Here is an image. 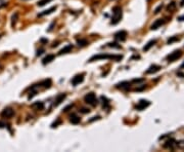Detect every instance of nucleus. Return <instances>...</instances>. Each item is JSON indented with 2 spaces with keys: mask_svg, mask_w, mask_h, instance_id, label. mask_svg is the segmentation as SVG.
<instances>
[{
  "mask_svg": "<svg viewBox=\"0 0 184 152\" xmlns=\"http://www.w3.org/2000/svg\"><path fill=\"white\" fill-rule=\"evenodd\" d=\"M50 1H52V0H39V2L37 3V4H38V6H43V5H45L46 3H49Z\"/></svg>",
  "mask_w": 184,
  "mask_h": 152,
  "instance_id": "a878e982",
  "label": "nucleus"
},
{
  "mask_svg": "<svg viewBox=\"0 0 184 152\" xmlns=\"http://www.w3.org/2000/svg\"><path fill=\"white\" fill-rule=\"evenodd\" d=\"M31 107L32 108H35V109H37V110H43L44 109V104H43V102H35V103H33V104L31 105Z\"/></svg>",
  "mask_w": 184,
  "mask_h": 152,
  "instance_id": "f3484780",
  "label": "nucleus"
},
{
  "mask_svg": "<svg viewBox=\"0 0 184 152\" xmlns=\"http://www.w3.org/2000/svg\"><path fill=\"white\" fill-rule=\"evenodd\" d=\"M177 146L179 148H184V141H181L179 143H177Z\"/></svg>",
  "mask_w": 184,
  "mask_h": 152,
  "instance_id": "72a5a7b5",
  "label": "nucleus"
},
{
  "mask_svg": "<svg viewBox=\"0 0 184 152\" xmlns=\"http://www.w3.org/2000/svg\"><path fill=\"white\" fill-rule=\"evenodd\" d=\"M54 58H55V56L54 55H47L46 57L44 58V59L42 60V64L43 65H46V64L50 63L51 61H53Z\"/></svg>",
  "mask_w": 184,
  "mask_h": 152,
  "instance_id": "a211bd4d",
  "label": "nucleus"
},
{
  "mask_svg": "<svg viewBox=\"0 0 184 152\" xmlns=\"http://www.w3.org/2000/svg\"><path fill=\"white\" fill-rule=\"evenodd\" d=\"M151 105V102L146 100H140L138 102V104L135 106V109L138 110V111H141V110H144L145 108H147L148 106Z\"/></svg>",
  "mask_w": 184,
  "mask_h": 152,
  "instance_id": "423d86ee",
  "label": "nucleus"
},
{
  "mask_svg": "<svg viewBox=\"0 0 184 152\" xmlns=\"http://www.w3.org/2000/svg\"><path fill=\"white\" fill-rule=\"evenodd\" d=\"M122 17H123L122 7L114 6V8H112V21H110V24H112V25H117L118 23L121 22Z\"/></svg>",
  "mask_w": 184,
  "mask_h": 152,
  "instance_id": "f03ea898",
  "label": "nucleus"
},
{
  "mask_svg": "<svg viewBox=\"0 0 184 152\" xmlns=\"http://www.w3.org/2000/svg\"><path fill=\"white\" fill-rule=\"evenodd\" d=\"M127 36H128L127 32L124 31V30H122V31L117 32V33L114 34V39H116V40H118V41H121V42H123V41H125L126 39H127Z\"/></svg>",
  "mask_w": 184,
  "mask_h": 152,
  "instance_id": "6e6552de",
  "label": "nucleus"
},
{
  "mask_svg": "<svg viewBox=\"0 0 184 152\" xmlns=\"http://www.w3.org/2000/svg\"><path fill=\"white\" fill-rule=\"evenodd\" d=\"M163 7H164V5H163V3H162V4H159V6H157V8L155 9V14H159V12H161V10H162V9H163Z\"/></svg>",
  "mask_w": 184,
  "mask_h": 152,
  "instance_id": "c85d7f7f",
  "label": "nucleus"
},
{
  "mask_svg": "<svg viewBox=\"0 0 184 152\" xmlns=\"http://www.w3.org/2000/svg\"><path fill=\"white\" fill-rule=\"evenodd\" d=\"M178 20H179V21H184V16L183 17H180V18H178Z\"/></svg>",
  "mask_w": 184,
  "mask_h": 152,
  "instance_id": "4c0bfd02",
  "label": "nucleus"
},
{
  "mask_svg": "<svg viewBox=\"0 0 184 152\" xmlns=\"http://www.w3.org/2000/svg\"><path fill=\"white\" fill-rule=\"evenodd\" d=\"M77 44H78V46H80V47H84V46H86L88 44V41L86 40V39H78V40H77Z\"/></svg>",
  "mask_w": 184,
  "mask_h": 152,
  "instance_id": "4be33fe9",
  "label": "nucleus"
},
{
  "mask_svg": "<svg viewBox=\"0 0 184 152\" xmlns=\"http://www.w3.org/2000/svg\"><path fill=\"white\" fill-rule=\"evenodd\" d=\"M101 101H102V107H103V109H108L110 108V101L106 99V97H101L100 98Z\"/></svg>",
  "mask_w": 184,
  "mask_h": 152,
  "instance_id": "aec40b11",
  "label": "nucleus"
},
{
  "mask_svg": "<svg viewBox=\"0 0 184 152\" xmlns=\"http://www.w3.org/2000/svg\"><path fill=\"white\" fill-rule=\"evenodd\" d=\"M73 50V45L72 44H67V45H65L63 48H61V50H59V55H65V54H69V52H71Z\"/></svg>",
  "mask_w": 184,
  "mask_h": 152,
  "instance_id": "f8f14e48",
  "label": "nucleus"
},
{
  "mask_svg": "<svg viewBox=\"0 0 184 152\" xmlns=\"http://www.w3.org/2000/svg\"><path fill=\"white\" fill-rule=\"evenodd\" d=\"M18 14L16 12V14L12 16V18H11V26H12V27H14V25H16V21H18Z\"/></svg>",
  "mask_w": 184,
  "mask_h": 152,
  "instance_id": "b1692460",
  "label": "nucleus"
},
{
  "mask_svg": "<svg viewBox=\"0 0 184 152\" xmlns=\"http://www.w3.org/2000/svg\"><path fill=\"white\" fill-rule=\"evenodd\" d=\"M181 56H182L181 50H175V52H171L170 55L167 57V60H168V62H174V61H176V60L179 59Z\"/></svg>",
  "mask_w": 184,
  "mask_h": 152,
  "instance_id": "39448f33",
  "label": "nucleus"
},
{
  "mask_svg": "<svg viewBox=\"0 0 184 152\" xmlns=\"http://www.w3.org/2000/svg\"><path fill=\"white\" fill-rule=\"evenodd\" d=\"M14 115V110L11 107H6L3 109V111L1 112V116L4 118H10Z\"/></svg>",
  "mask_w": 184,
  "mask_h": 152,
  "instance_id": "0eeeda50",
  "label": "nucleus"
},
{
  "mask_svg": "<svg viewBox=\"0 0 184 152\" xmlns=\"http://www.w3.org/2000/svg\"><path fill=\"white\" fill-rule=\"evenodd\" d=\"M8 127V124H6L5 122H0V127Z\"/></svg>",
  "mask_w": 184,
  "mask_h": 152,
  "instance_id": "c9c22d12",
  "label": "nucleus"
},
{
  "mask_svg": "<svg viewBox=\"0 0 184 152\" xmlns=\"http://www.w3.org/2000/svg\"><path fill=\"white\" fill-rule=\"evenodd\" d=\"M176 146H177V143H176V141L174 140V139H169L166 143L164 144L165 148H168V149H171V150L175 149Z\"/></svg>",
  "mask_w": 184,
  "mask_h": 152,
  "instance_id": "1a4fd4ad",
  "label": "nucleus"
},
{
  "mask_svg": "<svg viewBox=\"0 0 184 152\" xmlns=\"http://www.w3.org/2000/svg\"><path fill=\"white\" fill-rule=\"evenodd\" d=\"M155 43H157V40H155H155H151V41H149V42H148L147 44H146V45L143 47V50H144V52H147V50H149L151 47H153V45H155Z\"/></svg>",
  "mask_w": 184,
  "mask_h": 152,
  "instance_id": "412c9836",
  "label": "nucleus"
},
{
  "mask_svg": "<svg viewBox=\"0 0 184 152\" xmlns=\"http://www.w3.org/2000/svg\"><path fill=\"white\" fill-rule=\"evenodd\" d=\"M80 112H82V113H89L90 110L89 109H86V108H82V109L80 110Z\"/></svg>",
  "mask_w": 184,
  "mask_h": 152,
  "instance_id": "473e14b6",
  "label": "nucleus"
},
{
  "mask_svg": "<svg viewBox=\"0 0 184 152\" xmlns=\"http://www.w3.org/2000/svg\"><path fill=\"white\" fill-rule=\"evenodd\" d=\"M165 23H166V20H165V19H159V20H157L155 23L151 26V30H157V28H159L161 26L164 25Z\"/></svg>",
  "mask_w": 184,
  "mask_h": 152,
  "instance_id": "9b49d317",
  "label": "nucleus"
},
{
  "mask_svg": "<svg viewBox=\"0 0 184 152\" xmlns=\"http://www.w3.org/2000/svg\"><path fill=\"white\" fill-rule=\"evenodd\" d=\"M180 5H181V6H183V5H184V0H182L181 3H180Z\"/></svg>",
  "mask_w": 184,
  "mask_h": 152,
  "instance_id": "58836bf2",
  "label": "nucleus"
},
{
  "mask_svg": "<svg viewBox=\"0 0 184 152\" xmlns=\"http://www.w3.org/2000/svg\"><path fill=\"white\" fill-rule=\"evenodd\" d=\"M40 86H42V87H44V89H49L50 86L52 85V81L50 78H48V79H44L42 80V81L40 82Z\"/></svg>",
  "mask_w": 184,
  "mask_h": 152,
  "instance_id": "4468645a",
  "label": "nucleus"
},
{
  "mask_svg": "<svg viewBox=\"0 0 184 152\" xmlns=\"http://www.w3.org/2000/svg\"><path fill=\"white\" fill-rule=\"evenodd\" d=\"M84 76H85V74L84 73H81V74H77L75 75L74 77L72 78V80H71V82H72V84L74 86L78 85V84L82 83V82L84 81Z\"/></svg>",
  "mask_w": 184,
  "mask_h": 152,
  "instance_id": "20e7f679",
  "label": "nucleus"
},
{
  "mask_svg": "<svg viewBox=\"0 0 184 152\" xmlns=\"http://www.w3.org/2000/svg\"><path fill=\"white\" fill-rule=\"evenodd\" d=\"M178 40H179L178 36H172L171 38L168 39V43H169V44H171V43H173V42H175V41H178Z\"/></svg>",
  "mask_w": 184,
  "mask_h": 152,
  "instance_id": "bb28decb",
  "label": "nucleus"
},
{
  "mask_svg": "<svg viewBox=\"0 0 184 152\" xmlns=\"http://www.w3.org/2000/svg\"><path fill=\"white\" fill-rule=\"evenodd\" d=\"M43 52H44V50H43V48H42V50H37V54H36V55H37V56H41V55L43 54Z\"/></svg>",
  "mask_w": 184,
  "mask_h": 152,
  "instance_id": "f704fd0d",
  "label": "nucleus"
},
{
  "mask_svg": "<svg viewBox=\"0 0 184 152\" xmlns=\"http://www.w3.org/2000/svg\"><path fill=\"white\" fill-rule=\"evenodd\" d=\"M84 101H85L86 104L90 105L92 107H95L97 104H98V100H97L96 96H95L94 93H89L84 97Z\"/></svg>",
  "mask_w": 184,
  "mask_h": 152,
  "instance_id": "7ed1b4c3",
  "label": "nucleus"
},
{
  "mask_svg": "<svg viewBox=\"0 0 184 152\" xmlns=\"http://www.w3.org/2000/svg\"><path fill=\"white\" fill-rule=\"evenodd\" d=\"M65 97H67V95L65 94H59V95L56 96L55 100H54V103H53V106H59V104H61V103L63 102V100L65 99Z\"/></svg>",
  "mask_w": 184,
  "mask_h": 152,
  "instance_id": "9d476101",
  "label": "nucleus"
},
{
  "mask_svg": "<svg viewBox=\"0 0 184 152\" xmlns=\"http://www.w3.org/2000/svg\"><path fill=\"white\" fill-rule=\"evenodd\" d=\"M159 69H161L159 66H157V65H153V66H151L147 70H146V74H153V73L157 72Z\"/></svg>",
  "mask_w": 184,
  "mask_h": 152,
  "instance_id": "dca6fc26",
  "label": "nucleus"
},
{
  "mask_svg": "<svg viewBox=\"0 0 184 152\" xmlns=\"http://www.w3.org/2000/svg\"><path fill=\"white\" fill-rule=\"evenodd\" d=\"M147 1H151V0H147Z\"/></svg>",
  "mask_w": 184,
  "mask_h": 152,
  "instance_id": "a19ab883",
  "label": "nucleus"
},
{
  "mask_svg": "<svg viewBox=\"0 0 184 152\" xmlns=\"http://www.w3.org/2000/svg\"><path fill=\"white\" fill-rule=\"evenodd\" d=\"M175 8H176V3L174 2V1L173 2H171L170 4L167 6V10H168V12H173Z\"/></svg>",
  "mask_w": 184,
  "mask_h": 152,
  "instance_id": "5701e85b",
  "label": "nucleus"
},
{
  "mask_svg": "<svg viewBox=\"0 0 184 152\" xmlns=\"http://www.w3.org/2000/svg\"><path fill=\"white\" fill-rule=\"evenodd\" d=\"M55 9H56V6H52V7H50L49 9H46V10H44V12H40L38 16L39 17H43V16H46V14H52V12H53Z\"/></svg>",
  "mask_w": 184,
  "mask_h": 152,
  "instance_id": "6ab92c4d",
  "label": "nucleus"
},
{
  "mask_svg": "<svg viewBox=\"0 0 184 152\" xmlns=\"http://www.w3.org/2000/svg\"><path fill=\"white\" fill-rule=\"evenodd\" d=\"M117 89H128L130 87V82L129 81H122L120 83H118L116 85Z\"/></svg>",
  "mask_w": 184,
  "mask_h": 152,
  "instance_id": "ddd939ff",
  "label": "nucleus"
},
{
  "mask_svg": "<svg viewBox=\"0 0 184 152\" xmlns=\"http://www.w3.org/2000/svg\"><path fill=\"white\" fill-rule=\"evenodd\" d=\"M61 118H57V119H56V121H54V122L51 124V127H56L59 124H61Z\"/></svg>",
  "mask_w": 184,
  "mask_h": 152,
  "instance_id": "cd10ccee",
  "label": "nucleus"
},
{
  "mask_svg": "<svg viewBox=\"0 0 184 152\" xmlns=\"http://www.w3.org/2000/svg\"><path fill=\"white\" fill-rule=\"evenodd\" d=\"M6 4H7L6 1H4V0H0V8H2V7H4Z\"/></svg>",
  "mask_w": 184,
  "mask_h": 152,
  "instance_id": "7c9ffc66",
  "label": "nucleus"
},
{
  "mask_svg": "<svg viewBox=\"0 0 184 152\" xmlns=\"http://www.w3.org/2000/svg\"><path fill=\"white\" fill-rule=\"evenodd\" d=\"M95 119H100V117H99V116H96V117H92V119H90L89 122H91V121L95 120Z\"/></svg>",
  "mask_w": 184,
  "mask_h": 152,
  "instance_id": "e433bc0d",
  "label": "nucleus"
},
{
  "mask_svg": "<svg viewBox=\"0 0 184 152\" xmlns=\"http://www.w3.org/2000/svg\"><path fill=\"white\" fill-rule=\"evenodd\" d=\"M145 87H146L145 85H142V86H140V87H136V89H135V91H143V89H145Z\"/></svg>",
  "mask_w": 184,
  "mask_h": 152,
  "instance_id": "2f4dec72",
  "label": "nucleus"
},
{
  "mask_svg": "<svg viewBox=\"0 0 184 152\" xmlns=\"http://www.w3.org/2000/svg\"><path fill=\"white\" fill-rule=\"evenodd\" d=\"M121 55H106V54H99V55H95L91 57L88 62L98 61V60H114V61H120L122 59Z\"/></svg>",
  "mask_w": 184,
  "mask_h": 152,
  "instance_id": "f257e3e1",
  "label": "nucleus"
},
{
  "mask_svg": "<svg viewBox=\"0 0 184 152\" xmlns=\"http://www.w3.org/2000/svg\"><path fill=\"white\" fill-rule=\"evenodd\" d=\"M181 67H182V68H184V62H183V64H182V66H181Z\"/></svg>",
  "mask_w": 184,
  "mask_h": 152,
  "instance_id": "ea45409f",
  "label": "nucleus"
},
{
  "mask_svg": "<svg viewBox=\"0 0 184 152\" xmlns=\"http://www.w3.org/2000/svg\"><path fill=\"white\" fill-rule=\"evenodd\" d=\"M80 121H81V118L79 117L78 115H76V114L70 115V122L71 123H73V124H78V123H80Z\"/></svg>",
  "mask_w": 184,
  "mask_h": 152,
  "instance_id": "2eb2a0df",
  "label": "nucleus"
},
{
  "mask_svg": "<svg viewBox=\"0 0 184 152\" xmlns=\"http://www.w3.org/2000/svg\"><path fill=\"white\" fill-rule=\"evenodd\" d=\"M73 106H74V105H73V104L67 105V106L65 107V108H63V112H67V111H69V110H70V109H72V108H73Z\"/></svg>",
  "mask_w": 184,
  "mask_h": 152,
  "instance_id": "c756f323",
  "label": "nucleus"
},
{
  "mask_svg": "<svg viewBox=\"0 0 184 152\" xmlns=\"http://www.w3.org/2000/svg\"><path fill=\"white\" fill-rule=\"evenodd\" d=\"M108 46H110V47L121 48V45H120V44H118L117 42H110V43H108Z\"/></svg>",
  "mask_w": 184,
  "mask_h": 152,
  "instance_id": "393cba45",
  "label": "nucleus"
}]
</instances>
